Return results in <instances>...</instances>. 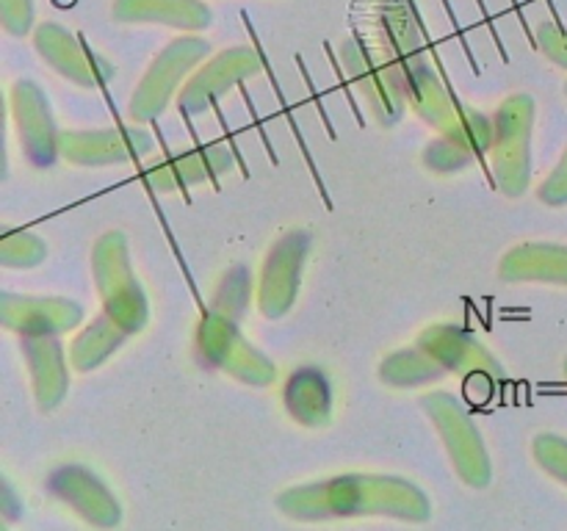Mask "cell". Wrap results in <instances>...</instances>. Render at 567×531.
Here are the masks:
<instances>
[{
	"mask_svg": "<svg viewBox=\"0 0 567 531\" xmlns=\"http://www.w3.org/2000/svg\"><path fill=\"white\" fill-rule=\"evenodd\" d=\"M277 509L302 523L336 518H393L426 523L432 518V501L419 485L402 476L365 473H343L297 485L277 496Z\"/></svg>",
	"mask_w": 567,
	"mask_h": 531,
	"instance_id": "1",
	"label": "cell"
},
{
	"mask_svg": "<svg viewBox=\"0 0 567 531\" xmlns=\"http://www.w3.org/2000/svg\"><path fill=\"white\" fill-rule=\"evenodd\" d=\"M532 131H535V100L513 94L498 105L493 116L491 164L496 186L504 197L518 199L529 188L532 177Z\"/></svg>",
	"mask_w": 567,
	"mask_h": 531,
	"instance_id": "4",
	"label": "cell"
},
{
	"mask_svg": "<svg viewBox=\"0 0 567 531\" xmlns=\"http://www.w3.org/2000/svg\"><path fill=\"white\" fill-rule=\"evenodd\" d=\"M210 53V44L199 37L172 39L164 50L153 59L150 70L138 81V88L131 97V116L138 125L155 122L169 103L175 100L177 88L188 77V72L203 64L205 55Z\"/></svg>",
	"mask_w": 567,
	"mask_h": 531,
	"instance_id": "8",
	"label": "cell"
},
{
	"mask_svg": "<svg viewBox=\"0 0 567 531\" xmlns=\"http://www.w3.org/2000/svg\"><path fill=\"white\" fill-rule=\"evenodd\" d=\"M446 374L441 363L421 346L399 348L380 363V379L391 387H421Z\"/></svg>",
	"mask_w": 567,
	"mask_h": 531,
	"instance_id": "24",
	"label": "cell"
},
{
	"mask_svg": "<svg viewBox=\"0 0 567 531\" xmlns=\"http://www.w3.org/2000/svg\"><path fill=\"white\" fill-rule=\"evenodd\" d=\"M565 97H567V83H565Z\"/></svg>",
	"mask_w": 567,
	"mask_h": 531,
	"instance_id": "34",
	"label": "cell"
},
{
	"mask_svg": "<svg viewBox=\"0 0 567 531\" xmlns=\"http://www.w3.org/2000/svg\"><path fill=\"white\" fill-rule=\"evenodd\" d=\"M33 48L39 59L81 88H103L105 83L114 81L116 66L109 59L89 48L81 37L66 31L59 22H42L33 31Z\"/></svg>",
	"mask_w": 567,
	"mask_h": 531,
	"instance_id": "9",
	"label": "cell"
},
{
	"mask_svg": "<svg viewBox=\"0 0 567 531\" xmlns=\"http://www.w3.org/2000/svg\"><path fill=\"white\" fill-rule=\"evenodd\" d=\"M22 357L31 374L33 398L42 413H53L70 391V376H66V354L59 335H25L20 337Z\"/></svg>",
	"mask_w": 567,
	"mask_h": 531,
	"instance_id": "18",
	"label": "cell"
},
{
	"mask_svg": "<svg viewBox=\"0 0 567 531\" xmlns=\"http://www.w3.org/2000/svg\"><path fill=\"white\" fill-rule=\"evenodd\" d=\"M61 158L75 166H116L153 153V136L142 127L61 131Z\"/></svg>",
	"mask_w": 567,
	"mask_h": 531,
	"instance_id": "14",
	"label": "cell"
},
{
	"mask_svg": "<svg viewBox=\"0 0 567 531\" xmlns=\"http://www.w3.org/2000/svg\"><path fill=\"white\" fill-rule=\"evenodd\" d=\"M0 22L11 37H25L33 28V0H0Z\"/></svg>",
	"mask_w": 567,
	"mask_h": 531,
	"instance_id": "29",
	"label": "cell"
},
{
	"mask_svg": "<svg viewBox=\"0 0 567 531\" xmlns=\"http://www.w3.org/2000/svg\"><path fill=\"white\" fill-rule=\"evenodd\" d=\"M127 337H131V332L125 326L116 324L109 313H100L97 319L89 321L86 330L75 335V341L70 346V363L81 374L100 368Z\"/></svg>",
	"mask_w": 567,
	"mask_h": 531,
	"instance_id": "23",
	"label": "cell"
},
{
	"mask_svg": "<svg viewBox=\"0 0 567 531\" xmlns=\"http://www.w3.org/2000/svg\"><path fill=\"white\" fill-rule=\"evenodd\" d=\"M421 404H424L426 415H430V420L435 424L437 435H441L443 446H446L449 451V459H452L460 479L468 487H474V490H482V487L491 485V451H487L485 437L476 429V424L471 420L463 402H460L457 396H452V393L435 391L426 393Z\"/></svg>",
	"mask_w": 567,
	"mask_h": 531,
	"instance_id": "6",
	"label": "cell"
},
{
	"mask_svg": "<svg viewBox=\"0 0 567 531\" xmlns=\"http://www.w3.org/2000/svg\"><path fill=\"white\" fill-rule=\"evenodd\" d=\"M0 509H3V518L9 520H17L22 518V501H17L14 498V487L9 485V479H3V490H0Z\"/></svg>",
	"mask_w": 567,
	"mask_h": 531,
	"instance_id": "32",
	"label": "cell"
},
{
	"mask_svg": "<svg viewBox=\"0 0 567 531\" xmlns=\"http://www.w3.org/2000/svg\"><path fill=\"white\" fill-rule=\"evenodd\" d=\"M83 308L64 296H17L0 293V324L14 335H61L78 330Z\"/></svg>",
	"mask_w": 567,
	"mask_h": 531,
	"instance_id": "16",
	"label": "cell"
},
{
	"mask_svg": "<svg viewBox=\"0 0 567 531\" xmlns=\"http://www.w3.org/2000/svg\"><path fill=\"white\" fill-rule=\"evenodd\" d=\"M310 247H313L310 232L291 230L269 249L258 285V310L264 319H282L293 308Z\"/></svg>",
	"mask_w": 567,
	"mask_h": 531,
	"instance_id": "11",
	"label": "cell"
},
{
	"mask_svg": "<svg viewBox=\"0 0 567 531\" xmlns=\"http://www.w3.org/2000/svg\"><path fill=\"white\" fill-rule=\"evenodd\" d=\"M48 254V243L28 230H6L0 238V260L6 269H33Z\"/></svg>",
	"mask_w": 567,
	"mask_h": 531,
	"instance_id": "26",
	"label": "cell"
},
{
	"mask_svg": "<svg viewBox=\"0 0 567 531\" xmlns=\"http://www.w3.org/2000/svg\"><path fill=\"white\" fill-rule=\"evenodd\" d=\"M415 346L424 348L426 354L437 360L446 368V374L468 376V379H482L487 387L498 385L504 379V368L491 348L482 346L471 332L460 330L454 324H432L419 335Z\"/></svg>",
	"mask_w": 567,
	"mask_h": 531,
	"instance_id": "15",
	"label": "cell"
},
{
	"mask_svg": "<svg viewBox=\"0 0 567 531\" xmlns=\"http://www.w3.org/2000/svg\"><path fill=\"white\" fill-rule=\"evenodd\" d=\"M565 376H567V357H565Z\"/></svg>",
	"mask_w": 567,
	"mask_h": 531,
	"instance_id": "33",
	"label": "cell"
},
{
	"mask_svg": "<svg viewBox=\"0 0 567 531\" xmlns=\"http://www.w3.org/2000/svg\"><path fill=\"white\" fill-rule=\"evenodd\" d=\"M44 490H48L55 501L70 507L72 512L81 520H86L89 525H97V529H114V525H120V501H116V496L111 492V487L105 485L97 473L83 468V465L66 462L53 468L48 473V479H44Z\"/></svg>",
	"mask_w": 567,
	"mask_h": 531,
	"instance_id": "13",
	"label": "cell"
},
{
	"mask_svg": "<svg viewBox=\"0 0 567 531\" xmlns=\"http://www.w3.org/2000/svg\"><path fill=\"white\" fill-rule=\"evenodd\" d=\"M111 17L125 25H166L177 31H205L214 11L203 0H114Z\"/></svg>",
	"mask_w": 567,
	"mask_h": 531,
	"instance_id": "20",
	"label": "cell"
},
{
	"mask_svg": "<svg viewBox=\"0 0 567 531\" xmlns=\"http://www.w3.org/2000/svg\"><path fill=\"white\" fill-rule=\"evenodd\" d=\"M374 28L377 44L371 48L385 55L399 72L408 70L415 61H424V44H421V31L415 17L410 14L402 0H377L374 6Z\"/></svg>",
	"mask_w": 567,
	"mask_h": 531,
	"instance_id": "19",
	"label": "cell"
},
{
	"mask_svg": "<svg viewBox=\"0 0 567 531\" xmlns=\"http://www.w3.org/2000/svg\"><path fill=\"white\" fill-rule=\"evenodd\" d=\"M537 199L548 208H565L567 205V147L559 164L551 169V175L537 188Z\"/></svg>",
	"mask_w": 567,
	"mask_h": 531,
	"instance_id": "31",
	"label": "cell"
},
{
	"mask_svg": "<svg viewBox=\"0 0 567 531\" xmlns=\"http://www.w3.org/2000/svg\"><path fill=\"white\" fill-rule=\"evenodd\" d=\"M341 64L349 83L358 88L363 103L369 105L371 116L380 125L391 127L402 122L404 111H408L404 77L385 55L377 53L363 39H347L341 44Z\"/></svg>",
	"mask_w": 567,
	"mask_h": 531,
	"instance_id": "7",
	"label": "cell"
},
{
	"mask_svg": "<svg viewBox=\"0 0 567 531\" xmlns=\"http://www.w3.org/2000/svg\"><path fill=\"white\" fill-rule=\"evenodd\" d=\"M498 277L504 282H548L567 285V247L565 243L526 241L504 252L498 260Z\"/></svg>",
	"mask_w": 567,
	"mask_h": 531,
	"instance_id": "21",
	"label": "cell"
},
{
	"mask_svg": "<svg viewBox=\"0 0 567 531\" xmlns=\"http://www.w3.org/2000/svg\"><path fill=\"white\" fill-rule=\"evenodd\" d=\"M537 44H540L543 55L554 61L557 66L567 70V28L557 22H540L537 28Z\"/></svg>",
	"mask_w": 567,
	"mask_h": 531,
	"instance_id": "30",
	"label": "cell"
},
{
	"mask_svg": "<svg viewBox=\"0 0 567 531\" xmlns=\"http://www.w3.org/2000/svg\"><path fill=\"white\" fill-rule=\"evenodd\" d=\"M11 119H14L17 138H20L28 164L37 169H50L61 158V131L55 127L50 100L39 88V83L20 77L11 86Z\"/></svg>",
	"mask_w": 567,
	"mask_h": 531,
	"instance_id": "12",
	"label": "cell"
},
{
	"mask_svg": "<svg viewBox=\"0 0 567 531\" xmlns=\"http://www.w3.org/2000/svg\"><path fill=\"white\" fill-rule=\"evenodd\" d=\"M264 70V61L252 48H227L210 61H205L177 94V105L186 116L208 114L225 94L238 83L249 81Z\"/></svg>",
	"mask_w": 567,
	"mask_h": 531,
	"instance_id": "10",
	"label": "cell"
},
{
	"mask_svg": "<svg viewBox=\"0 0 567 531\" xmlns=\"http://www.w3.org/2000/svg\"><path fill=\"white\" fill-rule=\"evenodd\" d=\"M249 296H252V271H249V266L238 263L221 277L208 310H214V313L219 315H227V319L233 321H241L244 315H247Z\"/></svg>",
	"mask_w": 567,
	"mask_h": 531,
	"instance_id": "25",
	"label": "cell"
},
{
	"mask_svg": "<svg viewBox=\"0 0 567 531\" xmlns=\"http://www.w3.org/2000/svg\"><path fill=\"white\" fill-rule=\"evenodd\" d=\"M282 404L299 426L308 429L327 426L332 418V382L316 365H302L288 376L282 387Z\"/></svg>",
	"mask_w": 567,
	"mask_h": 531,
	"instance_id": "22",
	"label": "cell"
},
{
	"mask_svg": "<svg viewBox=\"0 0 567 531\" xmlns=\"http://www.w3.org/2000/svg\"><path fill=\"white\" fill-rule=\"evenodd\" d=\"M404 92H408V105L435 127L441 136L457 138L468 144L476 153H491L493 144V119H487L474 105L460 103L452 92L435 75L430 61H415L404 70Z\"/></svg>",
	"mask_w": 567,
	"mask_h": 531,
	"instance_id": "2",
	"label": "cell"
},
{
	"mask_svg": "<svg viewBox=\"0 0 567 531\" xmlns=\"http://www.w3.org/2000/svg\"><path fill=\"white\" fill-rule=\"evenodd\" d=\"M233 164H236V153H233L230 144L210 142L158 160L144 171V180L153 191H183V188H192L197 183L216 180L225 171H230Z\"/></svg>",
	"mask_w": 567,
	"mask_h": 531,
	"instance_id": "17",
	"label": "cell"
},
{
	"mask_svg": "<svg viewBox=\"0 0 567 531\" xmlns=\"http://www.w3.org/2000/svg\"><path fill=\"white\" fill-rule=\"evenodd\" d=\"M92 274L100 302H103V313H109L131 335L142 332L150 319V304L133 274L127 238L120 230H111L97 238L92 249Z\"/></svg>",
	"mask_w": 567,
	"mask_h": 531,
	"instance_id": "3",
	"label": "cell"
},
{
	"mask_svg": "<svg viewBox=\"0 0 567 531\" xmlns=\"http://www.w3.org/2000/svg\"><path fill=\"white\" fill-rule=\"evenodd\" d=\"M480 158L482 155L476 153L474 147L449 136L435 138V142L426 144L424 149V166L430 171H435V175H452V171L465 169V166H471Z\"/></svg>",
	"mask_w": 567,
	"mask_h": 531,
	"instance_id": "27",
	"label": "cell"
},
{
	"mask_svg": "<svg viewBox=\"0 0 567 531\" xmlns=\"http://www.w3.org/2000/svg\"><path fill=\"white\" fill-rule=\"evenodd\" d=\"M197 360L244 385L269 387L277 379V365L241 335V321L214 310H205L197 324Z\"/></svg>",
	"mask_w": 567,
	"mask_h": 531,
	"instance_id": "5",
	"label": "cell"
},
{
	"mask_svg": "<svg viewBox=\"0 0 567 531\" xmlns=\"http://www.w3.org/2000/svg\"><path fill=\"white\" fill-rule=\"evenodd\" d=\"M532 457L548 476H554L567 487V437L543 431L532 440Z\"/></svg>",
	"mask_w": 567,
	"mask_h": 531,
	"instance_id": "28",
	"label": "cell"
}]
</instances>
